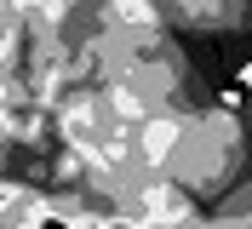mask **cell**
<instances>
[{
    "label": "cell",
    "mask_w": 252,
    "mask_h": 229,
    "mask_svg": "<svg viewBox=\"0 0 252 229\" xmlns=\"http://www.w3.org/2000/svg\"><path fill=\"white\" fill-rule=\"evenodd\" d=\"M178 137H184V126H178L172 115H149V121L138 126V155L149 161V166H160V161H172Z\"/></svg>",
    "instance_id": "6da1fadb"
},
{
    "label": "cell",
    "mask_w": 252,
    "mask_h": 229,
    "mask_svg": "<svg viewBox=\"0 0 252 229\" xmlns=\"http://www.w3.org/2000/svg\"><path fill=\"white\" fill-rule=\"evenodd\" d=\"M17 6H40V0H17Z\"/></svg>",
    "instance_id": "3957f363"
},
{
    "label": "cell",
    "mask_w": 252,
    "mask_h": 229,
    "mask_svg": "<svg viewBox=\"0 0 252 229\" xmlns=\"http://www.w3.org/2000/svg\"><path fill=\"white\" fill-rule=\"evenodd\" d=\"M23 229H86V224H80L75 212H63V206H40V212H34Z\"/></svg>",
    "instance_id": "7a4b0ae2"
}]
</instances>
